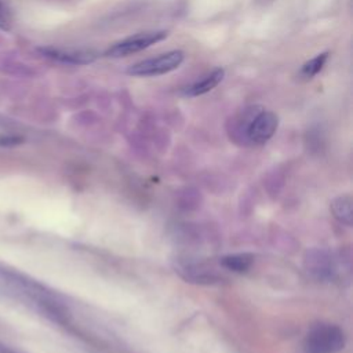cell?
I'll return each mask as SVG.
<instances>
[{
    "label": "cell",
    "instance_id": "cell-6",
    "mask_svg": "<svg viewBox=\"0 0 353 353\" xmlns=\"http://www.w3.org/2000/svg\"><path fill=\"white\" fill-rule=\"evenodd\" d=\"M306 269L319 279H325L331 274V259L324 251L312 250L306 254Z\"/></svg>",
    "mask_w": 353,
    "mask_h": 353
},
{
    "label": "cell",
    "instance_id": "cell-7",
    "mask_svg": "<svg viewBox=\"0 0 353 353\" xmlns=\"http://www.w3.org/2000/svg\"><path fill=\"white\" fill-rule=\"evenodd\" d=\"M223 76H225V70L223 69H215L214 72H211L210 74H207L201 80H199V81L185 87L182 94L186 95V97L203 95V94L211 91L212 88H215L223 80Z\"/></svg>",
    "mask_w": 353,
    "mask_h": 353
},
{
    "label": "cell",
    "instance_id": "cell-2",
    "mask_svg": "<svg viewBox=\"0 0 353 353\" xmlns=\"http://www.w3.org/2000/svg\"><path fill=\"white\" fill-rule=\"evenodd\" d=\"M183 51L174 50L164 52L156 58L143 59L128 66L127 73L131 76H159L175 70L183 61Z\"/></svg>",
    "mask_w": 353,
    "mask_h": 353
},
{
    "label": "cell",
    "instance_id": "cell-8",
    "mask_svg": "<svg viewBox=\"0 0 353 353\" xmlns=\"http://www.w3.org/2000/svg\"><path fill=\"white\" fill-rule=\"evenodd\" d=\"M331 212L334 218H336L341 223L352 225L353 210H352V199L349 196H339L331 203Z\"/></svg>",
    "mask_w": 353,
    "mask_h": 353
},
{
    "label": "cell",
    "instance_id": "cell-10",
    "mask_svg": "<svg viewBox=\"0 0 353 353\" xmlns=\"http://www.w3.org/2000/svg\"><path fill=\"white\" fill-rule=\"evenodd\" d=\"M328 59V52H321L319 55H316L314 58H312L310 61L305 62L299 70V77L309 80L312 77H314L325 65Z\"/></svg>",
    "mask_w": 353,
    "mask_h": 353
},
{
    "label": "cell",
    "instance_id": "cell-3",
    "mask_svg": "<svg viewBox=\"0 0 353 353\" xmlns=\"http://www.w3.org/2000/svg\"><path fill=\"white\" fill-rule=\"evenodd\" d=\"M165 30H156V32H146V33H139L131 37H127L124 40H120L114 43L112 47H109L105 52L106 57L110 58H121V57H128L131 54H135L138 51H142L167 37Z\"/></svg>",
    "mask_w": 353,
    "mask_h": 353
},
{
    "label": "cell",
    "instance_id": "cell-1",
    "mask_svg": "<svg viewBox=\"0 0 353 353\" xmlns=\"http://www.w3.org/2000/svg\"><path fill=\"white\" fill-rule=\"evenodd\" d=\"M345 346L343 331L332 324H320L312 328L305 338L306 353H336Z\"/></svg>",
    "mask_w": 353,
    "mask_h": 353
},
{
    "label": "cell",
    "instance_id": "cell-4",
    "mask_svg": "<svg viewBox=\"0 0 353 353\" xmlns=\"http://www.w3.org/2000/svg\"><path fill=\"white\" fill-rule=\"evenodd\" d=\"M279 117L270 110L256 112L245 124V137L251 143L262 145L276 132Z\"/></svg>",
    "mask_w": 353,
    "mask_h": 353
},
{
    "label": "cell",
    "instance_id": "cell-9",
    "mask_svg": "<svg viewBox=\"0 0 353 353\" xmlns=\"http://www.w3.org/2000/svg\"><path fill=\"white\" fill-rule=\"evenodd\" d=\"M252 255L250 254H233V255H226L221 259V263L228 269L233 272H245L250 269L252 263Z\"/></svg>",
    "mask_w": 353,
    "mask_h": 353
},
{
    "label": "cell",
    "instance_id": "cell-5",
    "mask_svg": "<svg viewBox=\"0 0 353 353\" xmlns=\"http://www.w3.org/2000/svg\"><path fill=\"white\" fill-rule=\"evenodd\" d=\"M43 55L51 58L54 61L69 63V65H87L97 59V52L91 50H65V48H54L46 47L40 48Z\"/></svg>",
    "mask_w": 353,
    "mask_h": 353
},
{
    "label": "cell",
    "instance_id": "cell-11",
    "mask_svg": "<svg viewBox=\"0 0 353 353\" xmlns=\"http://www.w3.org/2000/svg\"><path fill=\"white\" fill-rule=\"evenodd\" d=\"M11 28V14L6 4L0 0V29L10 30Z\"/></svg>",
    "mask_w": 353,
    "mask_h": 353
}]
</instances>
